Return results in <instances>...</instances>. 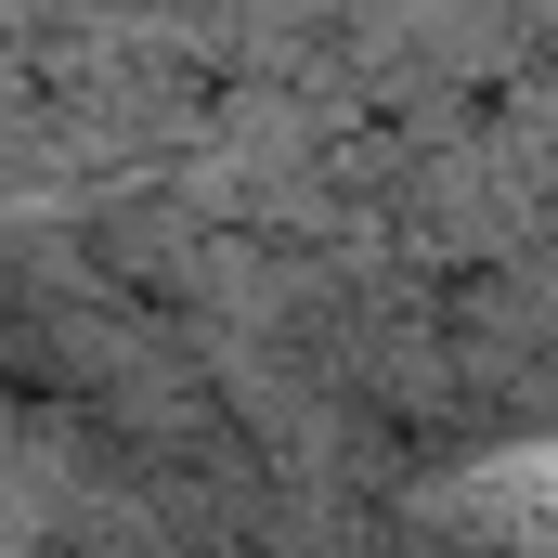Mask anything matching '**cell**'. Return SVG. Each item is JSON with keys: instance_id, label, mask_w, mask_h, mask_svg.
I'll use <instances>...</instances> for the list:
<instances>
[{"instance_id": "obj_1", "label": "cell", "mask_w": 558, "mask_h": 558, "mask_svg": "<svg viewBox=\"0 0 558 558\" xmlns=\"http://www.w3.org/2000/svg\"><path fill=\"white\" fill-rule=\"evenodd\" d=\"M481 507H494V520L558 533V441H546V454H520V468H494V481H481Z\"/></svg>"}]
</instances>
